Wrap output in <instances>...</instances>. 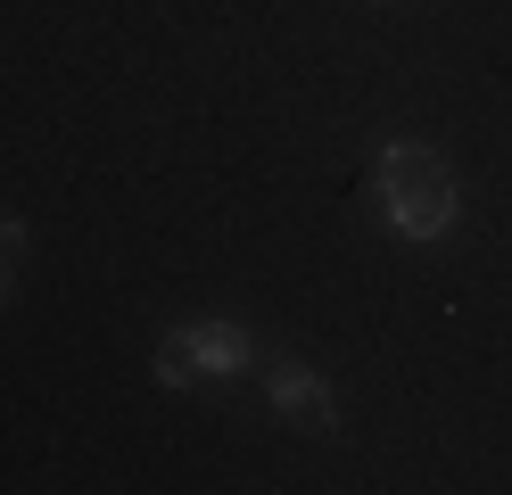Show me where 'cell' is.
<instances>
[{
  "label": "cell",
  "mask_w": 512,
  "mask_h": 495,
  "mask_svg": "<svg viewBox=\"0 0 512 495\" xmlns=\"http://www.w3.org/2000/svg\"><path fill=\"white\" fill-rule=\"evenodd\" d=\"M17 264H25V223H17V215H0V297H9Z\"/></svg>",
  "instance_id": "cell-4"
},
{
  "label": "cell",
  "mask_w": 512,
  "mask_h": 495,
  "mask_svg": "<svg viewBox=\"0 0 512 495\" xmlns=\"http://www.w3.org/2000/svg\"><path fill=\"white\" fill-rule=\"evenodd\" d=\"M248 363H256V330L240 322H174L157 339V380L166 388H199L223 372H248Z\"/></svg>",
  "instance_id": "cell-2"
},
{
  "label": "cell",
  "mask_w": 512,
  "mask_h": 495,
  "mask_svg": "<svg viewBox=\"0 0 512 495\" xmlns=\"http://www.w3.org/2000/svg\"><path fill=\"white\" fill-rule=\"evenodd\" d=\"M372 198H380V223L397 240H446L463 223V182L430 141H380L372 149Z\"/></svg>",
  "instance_id": "cell-1"
},
{
  "label": "cell",
  "mask_w": 512,
  "mask_h": 495,
  "mask_svg": "<svg viewBox=\"0 0 512 495\" xmlns=\"http://www.w3.org/2000/svg\"><path fill=\"white\" fill-rule=\"evenodd\" d=\"M265 405L290 429H306V438H331V429H339L331 380L314 372V363H298V355H265Z\"/></svg>",
  "instance_id": "cell-3"
}]
</instances>
